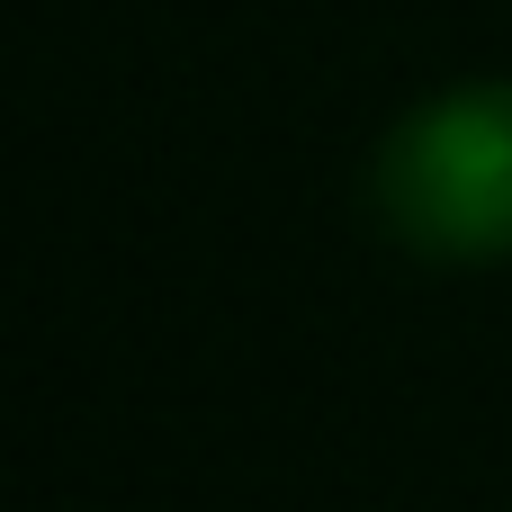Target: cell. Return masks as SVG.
<instances>
[{
	"label": "cell",
	"mask_w": 512,
	"mask_h": 512,
	"mask_svg": "<svg viewBox=\"0 0 512 512\" xmlns=\"http://www.w3.org/2000/svg\"><path fill=\"white\" fill-rule=\"evenodd\" d=\"M369 207L414 261H512V81H459L405 108L369 162Z\"/></svg>",
	"instance_id": "obj_1"
}]
</instances>
